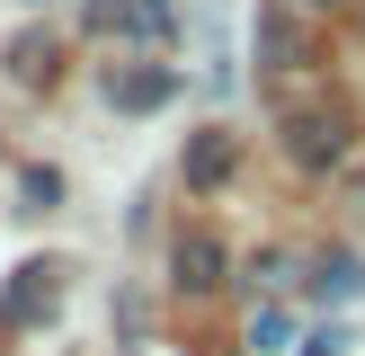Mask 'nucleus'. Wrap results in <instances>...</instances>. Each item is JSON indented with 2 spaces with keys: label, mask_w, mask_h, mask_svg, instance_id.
<instances>
[{
  "label": "nucleus",
  "mask_w": 365,
  "mask_h": 356,
  "mask_svg": "<svg viewBox=\"0 0 365 356\" xmlns=\"http://www.w3.org/2000/svg\"><path fill=\"white\" fill-rule=\"evenodd\" d=\"M259 53H277V63L294 71V63H303V36H294V18H277V9H267V18H259Z\"/></svg>",
  "instance_id": "nucleus-7"
},
{
  "label": "nucleus",
  "mask_w": 365,
  "mask_h": 356,
  "mask_svg": "<svg viewBox=\"0 0 365 356\" xmlns=\"http://www.w3.org/2000/svg\"><path fill=\"white\" fill-rule=\"evenodd\" d=\"M9 71H18V80H53V45H45V36H18V45H9Z\"/></svg>",
  "instance_id": "nucleus-8"
},
{
  "label": "nucleus",
  "mask_w": 365,
  "mask_h": 356,
  "mask_svg": "<svg viewBox=\"0 0 365 356\" xmlns=\"http://www.w3.org/2000/svg\"><path fill=\"white\" fill-rule=\"evenodd\" d=\"M303 9H339V0H303Z\"/></svg>",
  "instance_id": "nucleus-10"
},
{
  "label": "nucleus",
  "mask_w": 365,
  "mask_h": 356,
  "mask_svg": "<svg viewBox=\"0 0 365 356\" xmlns=\"http://www.w3.org/2000/svg\"><path fill=\"white\" fill-rule=\"evenodd\" d=\"M89 18H98V27L143 36V45H160V36H170V0H89Z\"/></svg>",
  "instance_id": "nucleus-3"
},
{
  "label": "nucleus",
  "mask_w": 365,
  "mask_h": 356,
  "mask_svg": "<svg viewBox=\"0 0 365 356\" xmlns=\"http://www.w3.org/2000/svg\"><path fill=\"white\" fill-rule=\"evenodd\" d=\"M107 98H116V107H160V98H170V71H134V80H107Z\"/></svg>",
  "instance_id": "nucleus-6"
},
{
  "label": "nucleus",
  "mask_w": 365,
  "mask_h": 356,
  "mask_svg": "<svg viewBox=\"0 0 365 356\" xmlns=\"http://www.w3.org/2000/svg\"><path fill=\"white\" fill-rule=\"evenodd\" d=\"M170 267H178V285L205 294V285H223V241H214V231H187V241L170 249Z\"/></svg>",
  "instance_id": "nucleus-4"
},
{
  "label": "nucleus",
  "mask_w": 365,
  "mask_h": 356,
  "mask_svg": "<svg viewBox=\"0 0 365 356\" xmlns=\"http://www.w3.org/2000/svg\"><path fill=\"white\" fill-rule=\"evenodd\" d=\"M232 160H241V142H232V134H196V142H187V187H223Z\"/></svg>",
  "instance_id": "nucleus-5"
},
{
  "label": "nucleus",
  "mask_w": 365,
  "mask_h": 356,
  "mask_svg": "<svg viewBox=\"0 0 365 356\" xmlns=\"http://www.w3.org/2000/svg\"><path fill=\"white\" fill-rule=\"evenodd\" d=\"M339 347H348V338H339V330H330V338H312V356H339Z\"/></svg>",
  "instance_id": "nucleus-9"
},
{
  "label": "nucleus",
  "mask_w": 365,
  "mask_h": 356,
  "mask_svg": "<svg viewBox=\"0 0 365 356\" xmlns=\"http://www.w3.org/2000/svg\"><path fill=\"white\" fill-rule=\"evenodd\" d=\"M53 303H63V276H53L45 258H27L9 276V294H0V320H9V330H36V320H53Z\"/></svg>",
  "instance_id": "nucleus-2"
},
{
  "label": "nucleus",
  "mask_w": 365,
  "mask_h": 356,
  "mask_svg": "<svg viewBox=\"0 0 365 356\" xmlns=\"http://www.w3.org/2000/svg\"><path fill=\"white\" fill-rule=\"evenodd\" d=\"M285 152H294L303 169H339V160H348V116H339V107L285 116Z\"/></svg>",
  "instance_id": "nucleus-1"
}]
</instances>
